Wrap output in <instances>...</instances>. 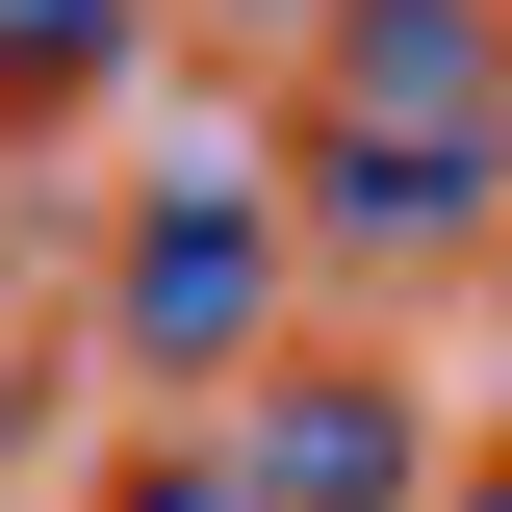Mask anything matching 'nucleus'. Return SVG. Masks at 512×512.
<instances>
[{
	"mask_svg": "<svg viewBox=\"0 0 512 512\" xmlns=\"http://www.w3.org/2000/svg\"><path fill=\"white\" fill-rule=\"evenodd\" d=\"M282 26H308V0H282Z\"/></svg>",
	"mask_w": 512,
	"mask_h": 512,
	"instance_id": "nucleus-6",
	"label": "nucleus"
},
{
	"mask_svg": "<svg viewBox=\"0 0 512 512\" xmlns=\"http://www.w3.org/2000/svg\"><path fill=\"white\" fill-rule=\"evenodd\" d=\"M231 487H256V512H384V487H410V410H384V384H282Z\"/></svg>",
	"mask_w": 512,
	"mask_h": 512,
	"instance_id": "nucleus-2",
	"label": "nucleus"
},
{
	"mask_svg": "<svg viewBox=\"0 0 512 512\" xmlns=\"http://www.w3.org/2000/svg\"><path fill=\"white\" fill-rule=\"evenodd\" d=\"M128 512H256V487H205V461H180V487H128Z\"/></svg>",
	"mask_w": 512,
	"mask_h": 512,
	"instance_id": "nucleus-4",
	"label": "nucleus"
},
{
	"mask_svg": "<svg viewBox=\"0 0 512 512\" xmlns=\"http://www.w3.org/2000/svg\"><path fill=\"white\" fill-rule=\"evenodd\" d=\"M461 512H512V487H461Z\"/></svg>",
	"mask_w": 512,
	"mask_h": 512,
	"instance_id": "nucleus-5",
	"label": "nucleus"
},
{
	"mask_svg": "<svg viewBox=\"0 0 512 512\" xmlns=\"http://www.w3.org/2000/svg\"><path fill=\"white\" fill-rule=\"evenodd\" d=\"M333 103H359V154H410V180H487L512 26L487 0H359V26H333Z\"/></svg>",
	"mask_w": 512,
	"mask_h": 512,
	"instance_id": "nucleus-1",
	"label": "nucleus"
},
{
	"mask_svg": "<svg viewBox=\"0 0 512 512\" xmlns=\"http://www.w3.org/2000/svg\"><path fill=\"white\" fill-rule=\"evenodd\" d=\"M128 333H154V359H256V231L231 205H180V231L128 256Z\"/></svg>",
	"mask_w": 512,
	"mask_h": 512,
	"instance_id": "nucleus-3",
	"label": "nucleus"
}]
</instances>
